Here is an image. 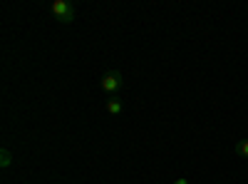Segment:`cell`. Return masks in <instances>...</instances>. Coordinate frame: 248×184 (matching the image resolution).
<instances>
[{
	"label": "cell",
	"instance_id": "1",
	"mask_svg": "<svg viewBox=\"0 0 248 184\" xmlns=\"http://www.w3.org/2000/svg\"><path fill=\"white\" fill-rule=\"evenodd\" d=\"M99 85H102V90L105 92H109L112 97L124 87V80H122V72L119 70H107L105 75H102V80H99Z\"/></svg>",
	"mask_w": 248,
	"mask_h": 184
},
{
	"label": "cell",
	"instance_id": "2",
	"mask_svg": "<svg viewBox=\"0 0 248 184\" xmlns=\"http://www.w3.org/2000/svg\"><path fill=\"white\" fill-rule=\"evenodd\" d=\"M50 13L55 15V20H60L62 25H70L75 20V8L70 3H65V0H55V3L50 5Z\"/></svg>",
	"mask_w": 248,
	"mask_h": 184
},
{
	"label": "cell",
	"instance_id": "3",
	"mask_svg": "<svg viewBox=\"0 0 248 184\" xmlns=\"http://www.w3.org/2000/svg\"><path fill=\"white\" fill-rule=\"evenodd\" d=\"M122 110H124V107H122V100H117V97L107 100V112H109V115L117 117V115H122Z\"/></svg>",
	"mask_w": 248,
	"mask_h": 184
},
{
	"label": "cell",
	"instance_id": "4",
	"mask_svg": "<svg viewBox=\"0 0 248 184\" xmlns=\"http://www.w3.org/2000/svg\"><path fill=\"white\" fill-rule=\"evenodd\" d=\"M236 152H238L241 157H248V139H246V142H238V145H236Z\"/></svg>",
	"mask_w": 248,
	"mask_h": 184
},
{
	"label": "cell",
	"instance_id": "5",
	"mask_svg": "<svg viewBox=\"0 0 248 184\" xmlns=\"http://www.w3.org/2000/svg\"><path fill=\"white\" fill-rule=\"evenodd\" d=\"M0 157H3V159H0V165H3V167H10V152L3 150V154H0Z\"/></svg>",
	"mask_w": 248,
	"mask_h": 184
},
{
	"label": "cell",
	"instance_id": "6",
	"mask_svg": "<svg viewBox=\"0 0 248 184\" xmlns=\"http://www.w3.org/2000/svg\"><path fill=\"white\" fill-rule=\"evenodd\" d=\"M174 184H189V179H174Z\"/></svg>",
	"mask_w": 248,
	"mask_h": 184
}]
</instances>
